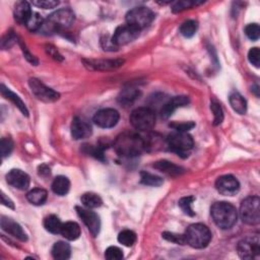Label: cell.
<instances>
[{
  "mask_svg": "<svg viewBox=\"0 0 260 260\" xmlns=\"http://www.w3.org/2000/svg\"><path fill=\"white\" fill-rule=\"evenodd\" d=\"M196 4H199V3L195 2V1H190V0H187V1H177L173 4L172 10L174 12H181L183 10H186V9L193 7L194 5H196Z\"/></svg>",
  "mask_w": 260,
  "mask_h": 260,
  "instance_id": "cell-41",
  "label": "cell"
},
{
  "mask_svg": "<svg viewBox=\"0 0 260 260\" xmlns=\"http://www.w3.org/2000/svg\"><path fill=\"white\" fill-rule=\"evenodd\" d=\"M230 105L235 112H237L240 115H244L247 111V102L244 99V97L239 93H232L229 97Z\"/></svg>",
  "mask_w": 260,
  "mask_h": 260,
  "instance_id": "cell-27",
  "label": "cell"
},
{
  "mask_svg": "<svg viewBox=\"0 0 260 260\" xmlns=\"http://www.w3.org/2000/svg\"><path fill=\"white\" fill-rule=\"evenodd\" d=\"M184 235L186 244L196 249L205 248L211 240V236H213L210 230L203 224L190 225Z\"/></svg>",
  "mask_w": 260,
  "mask_h": 260,
  "instance_id": "cell-4",
  "label": "cell"
},
{
  "mask_svg": "<svg viewBox=\"0 0 260 260\" xmlns=\"http://www.w3.org/2000/svg\"><path fill=\"white\" fill-rule=\"evenodd\" d=\"M114 149L123 158H134L141 155L146 149L145 140L137 133L125 131L117 136L114 141Z\"/></svg>",
  "mask_w": 260,
  "mask_h": 260,
  "instance_id": "cell-1",
  "label": "cell"
},
{
  "mask_svg": "<svg viewBox=\"0 0 260 260\" xmlns=\"http://www.w3.org/2000/svg\"><path fill=\"white\" fill-rule=\"evenodd\" d=\"M29 86L32 93V95L36 96L39 100L46 102V103H53L59 100L60 95L55 92L54 90L46 87L43 83L37 78H31L29 80Z\"/></svg>",
  "mask_w": 260,
  "mask_h": 260,
  "instance_id": "cell-9",
  "label": "cell"
},
{
  "mask_svg": "<svg viewBox=\"0 0 260 260\" xmlns=\"http://www.w3.org/2000/svg\"><path fill=\"white\" fill-rule=\"evenodd\" d=\"M210 215L215 224L223 230L231 229L238 220V211L236 207L226 201L214 203L210 208Z\"/></svg>",
  "mask_w": 260,
  "mask_h": 260,
  "instance_id": "cell-3",
  "label": "cell"
},
{
  "mask_svg": "<svg viewBox=\"0 0 260 260\" xmlns=\"http://www.w3.org/2000/svg\"><path fill=\"white\" fill-rule=\"evenodd\" d=\"M210 109L214 113V124L220 125L224 120V112L221 105L218 102L213 101L210 104Z\"/></svg>",
  "mask_w": 260,
  "mask_h": 260,
  "instance_id": "cell-36",
  "label": "cell"
},
{
  "mask_svg": "<svg viewBox=\"0 0 260 260\" xmlns=\"http://www.w3.org/2000/svg\"><path fill=\"white\" fill-rule=\"evenodd\" d=\"M74 21V13L69 8L59 9L44 20L40 32L44 35H52L68 29Z\"/></svg>",
  "mask_w": 260,
  "mask_h": 260,
  "instance_id": "cell-2",
  "label": "cell"
},
{
  "mask_svg": "<svg viewBox=\"0 0 260 260\" xmlns=\"http://www.w3.org/2000/svg\"><path fill=\"white\" fill-rule=\"evenodd\" d=\"M195 200L193 196H185L182 197L178 202V205L180 206L183 213L189 217H194L195 216V211L192 209V203Z\"/></svg>",
  "mask_w": 260,
  "mask_h": 260,
  "instance_id": "cell-35",
  "label": "cell"
},
{
  "mask_svg": "<svg viewBox=\"0 0 260 260\" xmlns=\"http://www.w3.org/2000/svg\"><path fill=\"white\" fill-rule=\"evenodd\" d=\"M58 4L59 1H55V0H36V1H32V5L43 9H52L58 6Z\"/></svg>",
  "mask_w": 260,
  "mask_h": 260,
  "instance_id": "cell-42",
  "label": "cell"
},
{
  "mask_svg": "<svg viewBox=\"0 0 260 260\" xmlns=\"http://www.w3.org/2000/svg\"><path fill=\"white\" fill-rule=\"evenodd\" d=\"M154 168L158 169L159 171L162 172V173H166L168 175H171V176H178V175H181L184 173V169L179 167L175 164H173V162H169V161H159V162H156L155 164L153 165Z\"/></svg>",
  "mask_w": 260,
  "mask_h": 260,
  "instance_id": "cell-21",
  "label": "cell"
},
{
  "mask_svg": "<svg viewBox=\"0 0 260 260\" xmlns=\"http://www.w3.org/2000/svg\"><path fill=\"white\" fill-rule=\"evenodd\" d=\"M245 34L252 41L258 40L259 36H260V28H259V26L257 24L248 25L245 28Z\"/></svg>",
  "mask_w": 260,
  "mask_h": 260,
  "instance_id": "cell-40",
  "label": "cell"
},
{
  "mask_svg": "<svg viewBox=\"0 0 260 260\" xmlns=\"http://www.w3.org/2000/svg\"><path fill=\"white\" fill-rule=\"evenodd\" d=\"M48 197V193L45 189L42 188H35L32 189L28 194H27V199L29 200L30 203L34 205H42L46 202Z\"/></svg>",
  "mask_w": 260,
  "mask_h": 260,
  "instance_id": "cell-28",
  "label": "cell"
},
{
  "mask_svg": "<svg viewBox=\"0 0 260 260\" xmlns=\"http://www.w3.org/2000/svg\"><path fill=\"white\" fill-rule=\"evenodd\" d=\"M119 113L115 109H102L98 111L93 118L96 125L101 128H112L119 121Z\"/></svg>",
  "mask_w": 260,
  "mask_h": 260,
  "instance_id": "cell-13",
  "label": "cell"
},
{
  "mask_svg": "<svg viewBox=\"0 0 260 260\" xmlns=\"http://www.w3.org/2000/svg\"><path fill=\"white\" fill-rule=\"evenodd\" d=\"M62 226H63V224L61 223L59 218L57 216H54V215L48 216L44 220L45 229L52 234H60Z\"/></svg>",
  "mask_w": 260,
  "mask_h": 260,
  "instance_id": "cell-29",
  "label": "cell"
},
{
  "mask_svg": "<svg viewBox=\"0 0 260 260\" xmlns=\"http://www.w3.org/2000/svg\"><path fill=\"white\" fill-rule=\"evenodd\" d=\"M6 181L9 185L19 190H27L31 183L29 175L19 169L9 171L6 175Z\"/></svg>",
  "mask_w": 260,
  "mask_h": 260,
  "instance_id": "cell-15",
  "label": "cell"
},
{
  "mask_svg": "<svg viewBox=\"0 0 260 260\" xmlns=\"http://www.w3.org/2000/svg\"><path fill=\"white\" fill-rule=\"evenodd\" d=\"M44 24V20L38 12H32L30 20L26 24V27L31 32H40L42 26Z\"/></svg>",
  "mask_w": 260,
  "mask_h": 260,
  "instance_id": "cell-33",
  "label": "cell"
},
{
  "mask_svg": "<svg viewBox=\"0 0 260 260\" xmlns=\"http://www.w3.org/2000/svg\"><path fill=\"white\" fill-rule=\"evenodd\" d=\"M189 104V98L185 96H178L174 97L173 99L168 101L166 104L162 106L161 110V116L162 119H168L171 117L172 114L178 109L181 107H185Z\"/></svg>",
  "mask_w": 260,
  "mask_h": 260,
  "instance_id": "cell-17",
  "label": "cell"
},
{
  "mask_svg": "<svg viewBox=\"0 0 260 260\" xmlns=\"http://www.w3.org/2000/svg\"><path fill=\"white\" fill-rule=\"evenodd\" d=\"M140 92L135 88H126L121 91L118 96V102L119 104L127 107L129 105L133 104V102L139 97Z\"/></svg>",
  "mask_w": 260,
  "mask_h": 260,
  "instance_id": "cell-23",
  "label": "cell"
},
{
  "mask_svg": "<svg viewBox=\"0 0 260 260\" xmlns=\"http://www.w3.org/2000/svg\"><path fill=\"white\" fill-rule=\"evenodd\" d=\"M32 14V11L31 9V5L29 2L20 1L15 4L13 15H14L15 21L18 23L26 25L28 21L30 20Z\"/></svg>",
  "mask_w": 260,
  "mask_h": 260,
  "instance_id": "cell-20",
  "label": "cell"
},
{
  "mask_svg": "<svg viewBox=\"0 0 260 260\" xmlns=\"http://www.w3.org/2000/svg\"><path fill=\"white\" fill-rule=\"evenodd\" d=\"M118 242L123 246L131 247L136 242V235L134 232L130 230H124L118 235Z\"/></svg>",
  "mask_w": 260,
  "mask_h": 260,
  "instance_id": "cell-34",
  "label": "cell"
},
{
  "mask_svg": "<svg viewBox=\"0 0 260 260\" xmlns=\"http://www.w3.org/2000/svg\"><path fill=\"white\" fill-rule=\"evenodd\" d=\"M130 122L136 130L149 131L156 124V114L150 108H137L130 115Z\"/></svg>",
  "mask_w": 260,
  "mask_h": 260,
  "instance_id": "cell-5",
  "label": "cell"
},
{
  "mask_svg": "<svg viewBox=\"0 0 260 260\" xmlns=\"http://www.w3.org/2000/svg\"><path fill=\"white\" fill-rule=\"evenodd\" d=\"M217 190L226 196H233L240 190V183L232 175H224L218 178L216 182Z\"/></svg>",
  "mask_w": 260,
  "mask_h": 260,
  "instance_id": "cell-14",
  "label": "cell"
},
{
  "mask_svg": "<svg viewBox=\"0 0 260 260\" xmlns=\"http://www.w3.org/2000/svg\"><path fill=\"white\" fill-rule=\"evenodd\" d=\"M71 135L74 139H85L92 135V126L86 120L75 117L71 123Z\"/></svg>",
  "mask_w": 260,
  "mask_h": 260,
  "instance_id": "cell-18",
  "label": "cell"
},
{
  "mask_svg": "<svg viewBox=\"0 0 260 260\" xmlns=\"http://www.w3.org/2000/svg\"><path fill=\"white\" fill-rule=\"evenodd\" d=\"M139 30L135 29L132 26H129L127 24L122 25L116 29L111 42L115 47L127 45L133 42L139 36Z\"/></svg>",
  "mask_w": 260,
  "mask_h": 260,
  "instance_id": "cell-10",
  "label": "cell"
},
{
  "mask_svg": "<svg viewBox=\"0 0 260 260\" xmlns=\"http://www.w3.org/2000/svg\"><path fill=\"white\" fill-rule=\"evenodd\" d=\"M39 175L40 176H44V177L49 176V175H50V169H49L46 165H42L39 168Z\"/></svg>",
  "mask_w": 260,
  "mask_h": 260,
  "instance_id": "cell-47",
  "label": "cell"
},
{
  "mask_svg": "<svg viewBox=\"0 0 260 260\" xmlns=\"http://www.w3.org/2000/svg\"><path fill=\"white\" fill-rule=\"evenodd\" d=\"M0 225H1V229L7 234L11 235L12 237L16 238L22 242H26L28 240V236L23 228L21 227V225L14 222L13 220L8 219L6 217H1Z\"/></svg>",
  "mask_w": 260,
  "mask_h": 260,
  "instance_id": "cell-16",
  "label": "cell"
},
{
  "mask_svg": "<svg viewBox=\"0 0 260 260\" xmlns=\"http://www.w3.org/2000/svg\"><path fill=\"white\" fill-rule=\"evenodd\" d=\"M238 254L243 259H253L260 253V242L258 236L244 238L238 243Z\"/></svg>",
  "mask_w": 260,
  "mask_h": 260,
  "instance_id": "cell-11",
  "label": "cell"
},
{
  "mask_svg": "<svg viewBox=\"0 0 260 260\" xmlns=\"http://www.w3.org/2000/svg\"><path fill=\"white\" fill-rule=\"evenodd\" d=\"M240 217L247 225H257L260 222V199L258 196H249L240 206Z\"/></svg>",
  "mask_w": 260,
  "mask_h": 260,
  "instance_id": "cell-6",
  "label": "cell"
},
{
  "mask_svg": "<svg viewBox=\"0 0 260 260\" xmlns=\"http://www.w3.org/2000/svg\"><path fill=\"white\" fill-rule=\"evenodd\" d=\"M52 256L57 260H65L68 259L71 255L70 245L66 242L59 241L56 242L52 247Z\"/></svg>",
  "mask_w": 260,
  "mask_h": 260,
  "instance_id": "cell-22",
  "label": "cell"
},
{
  "mask_svg": "<svg viewBox=\"0 0 260 260\" xmlns=\"http://www.w3.org/2000/svg\"><path fill=\"white\" fill-rule=\"evenodd\" d=\"M167 144L172 152L178 155H186L193 148V138L187 132L175 131L167 138ZM188 156V155H186Z\"/></svg>",
  "mask_w": 260,
  "mask_h": 260,
  "instance_id": "cell-8",
  "label": "cell"
},
{
  "mask_svg": "<svg viewBox=\"0 0 260 260\" xmlns=\"http://www.w3.org/2000/svg\"><path fill=\"white\" fill-rule=\"evenodd\" d=\"M78 217L84 222V224L87 226L89 231L94 237H97L100 233L101 230V221L99 216L96 213L91 210V208H85L76 206L75 207Z\"/></svg>",
  "mask_w": 260,
  "mask_h": 260,
  "instance_id": "cell-12",
  "label": "cell"
},
{
  "mask_svg": "<svg viewBox=\"0 0 260 260\" xmlns=\"http://www.w3.org/2000/svg\"><path fill=\"white\" fill-rule=\"evenodd\" d=\"M248 59H249V62L254 65L255 67H259L260 65V51L258 48H251L250 51L248 53Z\"/></svg>",
  "mask_w": 260,
  "mask_h": 260,
  "instance_id": "cell-44",
  "label": "cell"
},
{
  "mask_svg": "<svg viewBox=\"0 0 260 260\" xmlns=\"http://www.w3.org/2000/svg\"><path fill=\"white\" fill-rule=\"evenodd\" d=\"M1 202H2L3 205H5V206H7L9 208H14L13 202L6 196V195L4 193L1 194Z\"/></svg>",
  "mask_w": 260,
  "mask_h": 260,
  "instance_id": "cell-46",
  "label": "cell"
},
{
  "mask_svg": "<svg viewBox=\"0 0 260 260\" xmlns=\"http://www.w3.org/2000/svg\"><path fill=\"white\" fill-rule=\"evenodd\" d=\"M195 126L193 122H173L170 124V127L175 129L176 131H180V132H187L188 130L192 129Z\"/></svg>",
  "mask_w": 260,
  "mask_h": 260,
  "instance_id": "cell-43",
  "label": "cell"
},
{
  "mask_svg": "<svg viewBox=\"0 0 260 260\" xmlns=\"http://www.w3.org/2000/svg\"><path fill=\"white\" fill-rule=\"evenodd\" d=\"M60 234L66 240L74 241L80 236V228L74 222H67L63 224Z\"/></svg>",
  "mask_w": 260,
  "mask_h": 260,
  "instance_id": "cell-26",
  "label": "cell"
},
{
  "mask_svg": "<svg viewBox=\"0 0 260 260\" xmlns=\"http://www.w3.org/2000/svg\"><path fill=\"white\" fill-rule=\"evenodd\" d=\"M52 190L55 194L59 196H64L66 195L70 189V181L67 177L65 176H58L56 177L52 182Z\"/></svg>",
  "mask_w": 260,
  "mask_h": 260,
  "instance_id": "cell-25",
  "label": "cell"
},
{
  "mask_svg": "<svg viewBox=\"0 0 260 260\" xmlns=\"http://www.w3.org/2000/svg\"><path fill=\"white\" fill-rule=\"evenodd\" d=\"M198 29V23L196 21L189 20L184 22L180 27V34L185 38H192L196 34Z\"/></svg>",
  "mask_w": 260,
  "mask_h": 260,
  "instance_id": "cell-31",
  "label": "cell"
},
{
  "mask_svg": "<svg viewBox=\"0 0 260 260\" xmlns=\"http://www.w3.org/2000/svg\"><path fill=\"white\" fill-rule=\"evenodd\" d=\"M124 63L122 59H115V60H85L86 66L95 69V70H113L120 67Z\"/></svg>",
  "mask_w": 260,
  "mask_h": 260,
  "instance_id": "cell-19",
  "label": "cell"
},
{
  "mask_svg": "<svg viewBox=\"0 0 260 260\" xmlns=\"http://www.w3.org/2000/svg\"><path fill=\"white\" fill-rule=\"evenodd\" d=\"M105 257L109 260H121L123 259V252L118 247L111 246L106 250Z\"/></svg>",
  "mask_w": 260,
  "mask_h": 260,
  "instance_id": "cell-39",
  "label": "cell"
},
{
  "mask_svg": "<svg viewBox=\"0 0 260 260\" xmlns=\"http://www.w3.org/2000/svg\"><path fill=\"white\" fill-rule=\"evenodd\" d=\"M162 238L165 240L178 244V245H185L186 244V239H185V235H181V234H176V233H170V232H165L162 234Z\"/></svg>",
  "mask_w": 260,
  "mask_h": 260,
  "instance_id": "cell-37",
  "label": "cell"
},
{
  "mask_svg": "<svg viewBox=\"0 0 260 260\" xmlns=\"http://www.w3.org/2000/svg\"><path fill=\"white\" fill-rule=\"evenodd\" d=\"M13 150V141L9 137H3L0 142V152H1V157L4 159L8 157Z\"/></svg>",
  "mask_w": 260,
  "mask_h": 260,
  "instance_id": "cell-38",
  "label": "cell"
},
{
  "mask_svg": "<svg viewBox=\"0 0 260 260\" xmlns=\"http://www.w3.org/2000/svg\"><path fill=\"white\" fill-rule=\"evenodd\" d=\"M46 51L49 55H50L52 58H54L55 60H62V56L59 54V52L57 51V49L54 48L53 46H50V45L47 46Z\"/></svg>",
  "mask_w": 260,
  "mask_h": 260,
  "instance_id": "cell-45",
  "label": "cell"
},
{
  "mask_svg": "<svg viewBox=\"0 0 260 260\" xmlns=\"http://www.w3.org/2000/svg\"><path fill=\"white\" fill-rule=\"evenodd\" d=\"M1 95L5 98V99L9 100L14 104L15 107H18L19 110L24 114V115L28 116L29 115V111L25 105V103L22 101L21 98L19 96H16L14 93H12L9 89H7L4 85H1Z\"/></svg>",
  "mask_w": 260,
  "mask_h": 260,
  "instance_id": "cell-24",
  "label": "cell"
},
{
  "mask_svg": "<svg viewBox=\"0 0 260 260\" xmlns=\"http://www.w3.org/2000/svg\"><path fill=\"white\" fill-rule=\"evenodd\" d=\"M140 182L144 185L148 186H154V187H159L162 183H164V180L157 175L148 173V172H141L140 173Z\"/></svg>",
  "mask_w": 260,
  "mask_h": 260,
  "instance_id": "cell-32",
  "label": "cell"
},
{
  "mask_svg": "<svg viewBox=\"0 0 260 260\" xmlns=\"http://www.w3.org/2000/svg\"><path fill=\"white\" fill-rule=\"evenodd\" d=\"M155 20V13L148 7L139 6L129 10L126 14V23L137 30H142L150 26Z\"/></svg>",
  "mask_w": 260,
  "mask_h": 260,
  "instance_id": "cell-7",
  "label": "cell"
},
{
  "mask_svg": "<svg viewBox=\"0 0 260 260\" xmlns=\"http://www.w3.org/2000/svg\"><path fill=\"white\" fill-rule=\"evenodd\" d=\"M80 200L87 208L100 207L103 203L102 198L99 196V195L96 194V193H93V192L85 193L83 196H81Z\"/></svg>",
  "mask_w": 260,
  "mask_h": 260,
  "instance_id": "cell-30",
  "label": "cell"
}]
</instances>
